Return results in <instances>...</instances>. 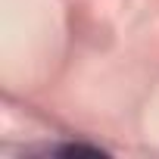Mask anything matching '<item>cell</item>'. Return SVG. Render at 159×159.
Returning a JSON list of instances; mask_svg holds the SVG:
<instances>
[{
  "instance_id": "obj_1",
  "label": "cell",
  "mask_w": 159,
  "mask_h": 159,
  "mask_svg": "<svg viewBox=\"0 0 159 159\" xmlns=\"http://www.w3.org/2000/svg\"><path fill=\"white\" fill-rule=\"evenodd\" d=\"M50 156H103L100 147L91 143H62V147H47Z\"/></svg>"
}]
</instances>
